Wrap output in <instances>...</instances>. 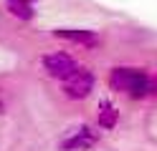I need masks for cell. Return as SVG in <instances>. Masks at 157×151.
Here are the masks:
<instances>
[{
  "instance_id": "8",
  "label": "cell",
  "mask_w": 157,
  "mask_h": 151,
  "mask_svg": "<svg viewBox=\"0 0 157 151\" xmlns=\"http://www.w3.org/2000/svg\"><path fill=\"white\" fill-rule=\"evenodd\" d=\"M21 3H28V5H33V3H36V0H21Z\"/></svg>"
},
{
  "instance_id": "3",
  "label": "cell",
  "mask_w": 157,
  "mask_h": 151,
  "mask_svg": "<svg viewBox=\"0 0 157 151\" xmlns=\"http://www.w3.org/2000/svg\"><path fill=\"white\" fill-rule=\"evenodd\" d=\"M91 91H94V73H91V70H86V68H78L71 78L63 81V93L68 98H74V101L86 98Z\"/></svg>"
},
{
  "instance_id": "1",
  "label": "cell",
  "mask_w": 157,
  "mask_h": 151,
  "mask_svg": "<svg viewBox=\"0 0 157 151\" xmlns=\"http://www.w3.org/2000/svg\"><path fill=\"white\" fill-rule=\"evenodd\" d=\"M109 86L119 93H127L132 98H144L155 91V81L140 68H127V66H119V68H112L109 73Z\"/></svg>"
},
{
  "instance_id": "5",
  "label": "cell",
  "mask_w": 157,
  "mask_h": 151,
  "mask_svg": "<svg viewBox=\"0 0 157 151\" xmlns=\"http://www.w3.org/2000/svg\"><path fill=\"white\" fill-rule=\"evenodd\" d=\"M56 38H63V40H71V43H78V45H86V48H94L99 45V38H96L94 30H81V28H58L53 30Z\"/></svg>"
},
{
  "instance_id": "2",
  "label": "cell",
  "mask_w": 157,
  "mask_h": 151,
  "mask_svg": "<svg viewBox=\"0 0 157 151\" xmlns=\"http://www.w3.org/2000/svg\"><path fill=\"white\" fill-rule=\"evenodd\" d=\"M43 68H46L48 76H53L58 81H66L78 70V63L68 53H51V56H43Z\"/></svg>"
},
{
  "instance_id": "7",
  "label": "cell",
  "mask_w": 157,
  "mask_h": 151,
  "mask_svg": "<svg viewBox=\"0 0 157 151\" xmlns=\"http://www.w3.org/2000/svg\"><path fill=\"white\" fill-rule=\"evenodd\" d=\"M8 10L15 15V18H23V20H31L36 15V10L33 5H28V3H21V0H8Z\"/></svg>"
},
{
  "instance_id": "4",
  "label": "cell",
  "mask_w": 157,
  "mask_h": 151,
  "mask_svg": "<svg viewBox=\"0 0 157 151\" xmlns=\"http://www.w3.org/2000/svg\"><path fill=\"white\" fill-rule=\"evenodd\" d=\"M96 144V134L89 126H78L61 141V151H86Z\"/></svg>"
},
{
  "instance_id": "6",
  "label": "cell",
  "mask_w": 157,
  "mask_h": 151,
  "mask_svg": "<svg viewBox=\"0 0 157 151\" xmlns=\"http://www.w3.org/2000/svg\"><path fill=\"white\" fill-rule=\"evenodd\" d=\"M117 121H119V111H117V106L109 103V101H101V106H99V126L101 128H114Z\"/></svg>"
},
{
  "instance_id": "9",
  "label": "cell",
  "mask_w": 157,
  "mask_h": 151,
  "mask_svg": "<svg viewBox=\"0 0 157 151\" xmlns=\"http://www.w3.org/2000/svg\"><path fill=\"white\" fill-rule=\"evenodd\" d=\"M0 111H3V101H0Z\"/></svg>"
}]
</instances>
